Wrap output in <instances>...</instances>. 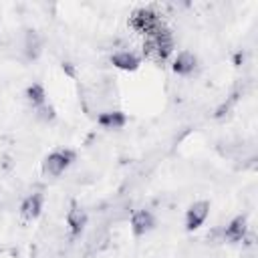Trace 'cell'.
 I'll return each instance as SVG.
<instances>
[{
  "mask_svg": "<svg viewBox=\"0 0 258 258\" xmlns=\"http://www.w3.org/2000/svg\"><path fill=\"white\" fill-rule=\"evenodd\" d=\"M171 50H173V36L165 26H161L145 36L143 54L147 58H151L155 62H163L171 54Z\"/></svg>",
  "mask_w": 258,
  "mask_h": 258,
  "instance_id": "1",
  "label": "cell"
},
{
  "mask_svg": "<svg viewBox=\"0 0 258 258\" xmlns=\"http://www.w3.org/2000/svg\"><path fill=\"white\" fill-rule=\"evenodd\" d=\"M75 161V151L71 149H58L52 151L44 157L42 161V173L50 175V177H58L60 173H64V169Z\"/></svg>",
  "mask_w": 258,
  "mask_h": 258,
  "instance_id": "2",
  "label": "cell"
},
{
  "mask_svg": "<svg viewBox=\"0 0 258 258\" xmlns=\"http://www.w3.org/2000/svg\"><path fill=\"white\" fill-rule=\"evenodd\" d=\"M129 26H131L133 30L143 32V34L147 36V34H151L153 30L161 28L163 24H161V18L157 16V12H153L151 8H137V10L131 14V18H129Z\"/></svg>",
  "mask_w": 258,
  "mask_h": 258,
  "instance_id": "3",
  "label": "cell"
},
{
  "mask_svg": "<svg viewBox=\"0 0 258 258\" xmlns=\"http://www.w3.org/2000/svg\"><path fill=\"white\" fill-rule=\"evenodd\" d=\"M208 214H210V202H206V200L194 202V204L187 208V212H185V228H187L189 232H191V230H198V228L206 222Z\"/></svg>",
  "mask_w": 258,
  "mask_h": 258,
  "instance_id": "4",
  "label": "cell"
},
{
  "mask_svg": "<svg viewBox=\"0 0 258 258\" xmlns=\"http://www.w3.org/2000/svg\"><path fill=\"white\" fill-rule=\"evenodd\" d=\"M246 232H248V222H246V216H236L226 228H224V232H222V238L226 240V242H232V244H236V242H242L244 240V236H246Z\"/></svg>",
  "mask_w": 258,
  "mask_h": 258,
  "instance_id": "5",
  "label": "cell"
},
{
  "mask_svg": "<svg viewBox=\"0 0 258 258\" xmlns=\"http://www.w3.org/2000/svg\"><path fill=\"white\" fill-rule=\"evenodd\" d=\"M155 226V218L149 210H137L131 216V232L135 236H145L149 230H153Z\"/></svg>",
  "mask_w": 258,
  "mask_h": 258,
  "instance_id": "6",
  "label": "cell"
},
{
  "mask_svg": "<svg viewBox=\"0 0 258 258\" xmlns=\"http://www.w3.org/2000/svg\"><path fill=\"white\" fill-rule=\"evenodd\" d=\"M22 52L26 56V60H36L42 52V40L38 36L36 30H28L24 34V44H22Z\"/></svg>",
  "mask_w": 258,
  "mask_h": 258,
  "instance_id": "7",
  "label": "cell"
},
{
  "mask_svg": "<svg viewBox=\"0 0 258 258\" xmlns=\"http://www.w3.org/2000/svg\"><path fill=\"white\" fill-rule=\"evenodd\" d=\"M42 212V196L40 194H30L28 198H24L22 206H20V216L24 220H36Z\"/></svg>",
  "mask_w": 258,
  "mask_h": 258,
  "instance_id": "8",
  "label": "cell"
},
{
  "mask_svg": "<svg viewBox=\"0 0 258 258\" xmlns=\"http://www.w3.org/2000/svg\"><path fill=\"white\" fill-rule=\"evenodd\" d=\"M196 64H198L196 54L189 52V50H181V52H177V56H175L171 69H173V73H177V75H189V73H194Z\"/></svg>",
  "mask_w": 258,
  "mask_h": 258,
  "instance_id": "9",
  "label": "cell"
},
{
  "mask_svg": "<svg viewBox=\"0 0 258 258\" xmlns=\"http://www.w3.org/2000/svg\"><path fill=\"white\" fill-rule=\"evenodd\" d=\"M87 220H89V216H87V212H85L83 208L73 206V208L69 210V214H67V224H69V228H71L73 236H79V234L85 230Z\"/></svg>",
  "mask_w": 258,
  "mask_h": 258,
  "instance_id": "10",
  "label": "cell"
},
{
  "mask_svg": "<svg viewBox=\"0 0 258 258\" xmlns=\"http://www.w3.org/2000/svg\"><path fill=\"white\" fill-rule=\"evenodd\" d=\"M111 62H113V67H117L121 71H135L141 64V58L129 50H119L111 56Z\"/></svg>",
  "mask_w": 258,
  "mask_h": 258,
  "instance_id": "11",
  "label": "cell"
},
{
  "mask_svg": "<svg viewBox=\"0 0 258 258\" xmlns=\"http://www.w3.org/2000/svg\"><path fill=\"white\" fill-rule=\"evenodd\" d=\"M97 121H99V125L105 127V129H121V127L125 125L127 117H125L123 111H105V113H101V115L97 117Z\"/></svg>",
  "mask_w": 258,
  "mask_h": 258,
  "instance_id": "12",
  "label": "cell"
},
{
  "mask_svg": "<svg viewBox=\"0 0 258 258\" xmlns=\"http://www.w3.org/2000/svg\"><path fill=\"white\" fill-rule=\"evenodd\" d=\"M26 101H28L34 109L40 107V105H44V103H46V91H44V87L38 85V83H32V85L26 89Z\"/></svg>",
  "mask_w": 258,
  "mask_h": 258,
  "instance_id": "13",
  "label": "cell"
},
{
  "mask_svg": "<svg viewBox=\"0 0 258 258\" xmlns=\"http://www.w3.org/2000/svg\"><path fill=\"white\" fill-rule=\"evenodd\" d=\"M36 117L40 119V121H44V123H48V121H54V117H56V113H54V107L52 105H40V107H36Z\"/></svg>",
  "mask_w": 258,
  "mask_h": 258,
  "instance_id": "14",
  "label": "cell"
}]
</instances>
